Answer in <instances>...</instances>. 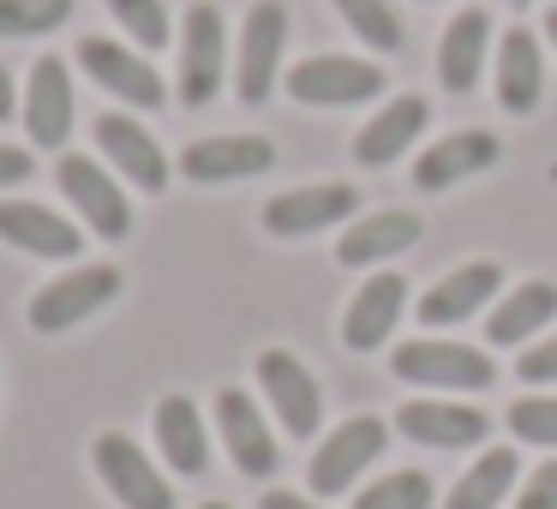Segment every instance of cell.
<instances>
[{
    "mask_svg": "<svg viewBox=\"0 0 557 509\" xmlns=\"http://www.w3.org/2000/svg\"><path fill=\"white\" fill-rule=\"evenodd\" d=\"M389 372L420 389H492L497 384L492 353L468 348V342H401L389 353Z\"/></svg>",
    "mask_w": 557,
    "mask_h": 509,
    "instance_id": "1",
    "label": "cell"
},
{
    "mask_svg": "<svg viewBox=\"0 0 557 509\" xmlns=\"http://www.w3.org/2000/svg\"><path fill=\"white\" fill-rule=\"evenodd\" d=\"M384 90V66L354 61V54H312L288 73V97L300 109H354Z\"/></svg>",
    "mask_w": 557,
    "mask_h": 509,
    "instance_id": "2",
    "label": "cell"
},
{
    "mask_svg": "<svg viewBox=\"0 0 557 509\" xmlns=\"http://www.w3.org/2000/svg\"><path fill=\"white\" fill-rule=\"evenodd\" d=\"M114 294H121V270L114 264H78V270H66V276H54L49 288L30 300V330L61 336V330L85 324L90 312H102Z\"/></svg>",
    "mask_w": 557,
    "mask_h": 509,
    "instance_id": "3",
    "label": "cell"
},
{
    "mask_svg": "<svg viewBox=\"0 0 557 509\" xmlns=\"http://www.w3.org/2000/svg\"><path fill=\"white\" fill-rule=\"evenodd\" d=\"M384 444H389V425L377 420V413H354L348 425H336V432H330L324 444H318L312 468H306L312 492H318V497L348 492V485L360 480V473L372 468L377 456H384Z\"/></svg>",
    "mask_w": 557,
    "mask_h": 509,
    "instance_id": "4",
    "label": "cell"
},
{
    "mask_svg": "<svg viewBox=\"0 0 557 509\" xmlns=\"http://www.w3.org/2000/svg\"><path fill=\"white\" fill-rule=\"evenodd\" d=\"M222 73H228V30H222V13L210 0L186 7L181 25V102L186 109H205L222 90Z\"/></svg>",
    "mask_w": 557,
    "mask_h": 509,
    "instance_id": "5",
    "label": "cell"
},
{
    "mask_svg": "<svg viewBox=\"0 0 557 509\" xmlns=\"http://www.w3.org/2000/svg\"><path fill=\"white\" fill-rule=\"evenodd\" d=\"M282 42H288V7L282 0H258L246 13V30H240V61H234V90L240 102H270L276 90V73H282Z\"/></svg>",
    "mask_w": 557,
    "mask_h": 509,
    "instance_id": "6",
    "label": "cell"
},
{
    "mask_svg": "<svg viewBox=\"0 0 557 509\" xmlns=\"http://www.w3.org/2000/svg\"><path fill=\"white\" fill-rule=\"evenodd\" d=\"M258 384H264L270 413L282 420V432L288 437H318V420H324V384H318L288 348L258 353Z\"/></svg>",
    "mask_w": 557,
    "mask_h": 509,
    "instance_id": "7",
    "label": "cell"
},
{
    "mask_svg": "<svg viewBox=\"0 0 557 509\" xmlns=\"http://www.w3.org/2000/svg\"><path fill=\"white\" fill-rule=\"evenodd\" d=\"M54 181H61V193L78 204V222H85L97 240H126V234H133V204H126V193L114 186V174L102 169V162L61 157Z\"/></svg>",
    "mask_w": 557,
    "mask_h": 509,
    "instance_id": "8",
    "label": "cell"
},
{
    "mask_svg": "<svg viewBox=\"0 0 557 509\" xmlns=\"http://www.w3.org/2000/svg\"><path fill=\"white\" fill-rule=\"evenodd\" d=\"M73 73H66L61 54H42L37 66H30V85L25 97H18V121H25L30 145L37 150H61L66 138H73Z\"/></svg>",
    "mask_w": 557,
    "mask_h": 509,
    "instance_id": "9",
    "label": "cell"
},
{
    "mask_svg": "<svg viewBox=\"0 0 557 509\" xmlns=\"http://www.w3.org/2000/svg\"><path fill=\"white\" fill-rule=\"evenodd\" d=\"M97 473L126 509H174V485L145 449L133 444L126 432H102L97 437Z\"/></svg>",
    "mask_w": 557,
    "mask_h": 509,
    "instance_id": "10",
    "label": "cell"
},
{
    "mask_svg": "<svg viewBox=\"0 0 557 509\" xmlns=\"http://www.w3.org/2000/svg\"><path fill=\"white\" fill-rule=\"evenodd\" d=\"M78 66L97 78L109 97H121L126 109H162L169 102V85L157 78V66L138 61L126 42H109V37H85L78 42Z\"/></svg>",
    "mask_w": 557,
    "mask_h": 509,
    "instance_id": "11",
    "label": "cell"
},
{
    "mask_svg": "<svg viewBox=\"0 0 557 509\" xmlns=\"http://www.w3.org/2000/svg\"><path fill=\"white\" fill-rule=\"evenodd\" d=\"M354 210H360V193L342 186V181L294 186V193H282V198H270V204H264V234H276V240H300V234H318V228L348 222Z\"/></svg>",
    "mask_w": 557,
    "mask_h": 509,
    "instance_id": "12",
    "label": "cell"
},
{
    "mask_svg": "<svg viewBox=\"0 0 557 509\" xmlns=\"http://www.w3.org/2000/svg\"><path fill=\"white\" fill-rule=\"evenodd\" d=\"M270 169H276V145H270V138H252V133L198 138V145H186V157H181V174L198 181V186L252 181V174H270Z\"/></svg>",
    "mask_w": 557,
    "mask_h": 509,
    "instance_id": "13",
    "label": "cell"
},
{
    "mask_svg": "<svg viewBox=\"0 0 557 509\" xmlns=\"http://www.w3.org/2000/svg\"><path fill=\"white\" fill-rule=\"evenodd\" d=\"M216 425H222V449L234 456V468H240V473L270 480V473L282 468L276 437H270L264 413H258V401L246 396V389H222V396H216Z\"/></svg>",
    "mask_w": 557,
    "mask_h": 509,
    "instance_id": "14",
    "label": "cell"
},
{
    "mask_svg": "<svg viewBox=\"0 0 557 509\" xmlns=\"http://www.w3.org/2000/svg\"><path fill=\"white\" fill-rule=\"evenodd\" d=\"M401 312H408V282H401L396 270H377V276H366V288L348 300V318H342V342H348L354 353L384 348L389 330L401 324Z\"/></svg>",
    "mask_w": 557,
    "mask_h": 509,
    "instance_id": "15",
    "label": "cell"
},
{
    "mask_svg": "<svg viewBox=\"0 0 557 509\" xmlns=\"http://www.w3.org/2000/svg\"><path fill=\"white\" fill-rule=\"evenodd\" d=\"M497 157H504L497 133L468 126V133H449V138H437L432 150H420V157H413V186H420V193H444V186L468 181V174H485Z\"/></svg>",
    "mask_w": 557,
    "mask_h": 509,
    "instance_id": "16",
    "label": "cell"
},
{
    "mask_svg": "<svg viewBox=\"0 0 557 509\" xmlns=\"http://www.w3.org/2000/svg\"><path fill=\"white\" fill-rule=\"evenodd\" d=\"M0 240L30 252V258H78L85 252L78 222H66L61 210H49V204H30V198H7V204H0Z\"/></svg>",
    "mask_w": 557,
    "mask_h": 509,
    "instance_id": "17",
    "label": "cell"
},
{
    "mask_svg": "<svg viewBox=\"0 0 557 509\" xmlns=\"http://www.w3.org/2000/svg\"><path fill=\"white\" fill-rule=\"evenodd\" d=\"M97 150L138 186V193H162V186H169V157H162V145L133 121V114H102L97 121Z\"/></svg>",
    "mask_w": 557,
    "mask_h": 509,
    "instance_id": "18",
    "label": "cell"
},
{
    "mask_svg": "<svg viewBox=\"0 0 557 509\" xmlns=\"http://www.w3.org/2000/svg\"><path fill=\"white\" fill-rule=\"evenodd\" d=\"M425 121H432L425 97L384 102V109H377L372 121L354 133V162H360V169H389L396 157H408V150H413V138L425 133Z\"/></svg>",
    "mask_w": 557,
    "mask_h": 509,
    "instance_id": "19",
    "label": "cell"
},
{
    "mask_svg": "<svg viewBox=\"0 0 557 509\" xmlns=\"http://www.w3.org/2000/svg\"><path fill=\"white\" fill-rule=\"evenodd\" d=\"M413 240H420V216H413V210H372V216H360L336 240V264L372 270L396 252H413Z\"/></svg>",
    "mask_w": 557,
    "mask_h": 509,
    "instance_id": "20",
    "label": "cell"
},
{
    "mask_svg": "<svg viewBox=\"0 0 557 509\" xmlns=\"http://www.w3.org/2000/svg\"><path fill=\"white\" fill-rule=\"evenodd\" d=\"M396 425L401 437H413L425 449H468L485 444V432H492V420L480 408H461V401H408L396 413Z\"/></svg>",
    "mask_w": 557,
    "mask_h": 509,
    "instance_id": "21",
    "label": "cell"
},
{
    "mask_svg": "<svg viewBox=\"0 0 557 509\" xmlns=\"http://www.w3.org/2000/svg\"><path fill=\"white\" fill-rule=\"evenodd\" d=\"M497 294H504V270L497 264H485V258L480 264H461L420 300V324H432V330L461 324V318H473L485 300H497Z\"/></svg>",
    "mask_w": 557,
    "mask_h": 509,
    "instance_id": "22",
    "label": "cell"
},
{
    "mask_svg": "<svg viewBox=\"0 0 557 509\" xmlns=\"http://www.w3.org/2000/svg\"><path fill=\"white\" fill-rule=\"evenodd\" d=\"M552 318H557V282H516L492 306V318H485V342L492 348H516V342L540 336Z\"/></svg>",
    "mask_w": 557,
    "mask_h": 509,
    "instance_id": "23",
    "label": "cell"
},
{
    "mask_svg": "<svg viewBox=\"0 0 557 509\" xmlns=\"http://www.w3.org/2000/svg\"><path fill=\"white\" fill-rule=\"evenodd\" d=\"M485 42H492V18L485 13H456L437 42V85L449 97H468L480 85V66H485Z\"/></svg>",
    "mask_w": 557,
    "mask_h": 509,
    "instance_id": "24",
    "label": "cell"
},
{
    "mask_svg": "<svg viewBox=\"0 0 557 509\" xmlns=\"http://www.w3.org/2000/svg\"><path fill=\"white\" fill-rule=\"evenodd\" d=\"M545 97V61H540V37L533 30H509L497 42V102L509 114H533Z\"/></svg>",
    "mask_w": 557,
    "mask_h": 509,
    "instance_id": "25",
    "label": "cell"
},
{
    "mask_svg": "<svg viewBox=\"0 0 557 509\" xmlns=\"http://www.w3.org/2000/svg\"><path fill=\"white\" fill-rule=\"evenodd\" d=\"M157 449L174 473H186V480L210 468V432H205V420H198V408L186 396L157 401Z\"/></svg>",
    "mask_w": 557,
    "mask_h": 509,
    "instance_id": "26",
    "label": "cell"
},
{
    "mask_svg": "<svg viewBox=\"0 0 557 509\" xmlns=\"http://www.w3.org/2000/svg\"><path fill=\"white\" fill-rule=\"evenodd\" d=\"M516 473H521L516 449H485V456L456 480V492L444 497V509H497L509 497V485H516Z\"/></svg>",
    "mask_w": 557,
    "mask_h": 509,
    "instance_id": "27",
    "label": "cell"
},
{
    "mask_svg": "<svg viewBox=\"0 0 557 509\" xmlns=\"http://www.w3.org/2000/svg\"><path fill=\"white\" fill-rule=\"evenodd\" d=\"M336 13H342V25L377 54H396L401 42H408V25H401L396 0H336Z\"/></svg>",
    "mask_w": 557,
    "mask_h": 509,
    "instance_id": "28",
    "label": "cell"
},
{
    "mask_svg": "<svg viewBox=\"0 0 557 509\" xmlns=\"http://www.w3.org/2000/svg\"><path fill=\"white\" fill-rule=\"evenodd\" d=\"M432 473L420 468H401V473H384L372 480L366 492H354V509H432Z\"/></svg>",
    "mask_w": 557,
    "mask_h": 509,
    "instance_id": "29",
    "label": "cell"
},
{
    "mask_svg": "<svg viewBox=\"0 0 557 509\" xmlns=\"http://www.w3.org/2000/svg\"><path fill=\"white\" fill-rule=\"evenodd\" d=\"M73 18V0H0V37H49Z\"/></svg>",
    "mask_w": 557,
    "mask_h": 509,
    "instance_id": "30",
    "label": "cell"
},
{
    "mask_svg": "<svg viewBox=\"0 0 557 509\" xmlns=\"http://www.w3.org/2000/svg\"><path fill=\"white\" fill-rule=\"evenodd\" d=\"M109 13L121 18V30L138 49H169L174 25H169V7L162 0H109Z\"/></svg>",
    "mask_w": 557,
    "mask_h": 509,
    "instance_id": "31",
    "label": "cell"
},
{
    "mask_svg": "<svg viewBox=\"0 0 557 509\" xmlns=\"http://www.w3.org/2000/svg\"><path fill=\"white\" fill-rule=\"evenodd\" d=\"M509 432L521 444H540V449H557V396H528L509 408Z\"/></svg>",
    "mask_w": 557,
    "mask_h": 509,
    "instance_id": "32",
    "label": "cell"
},
{
    "mask_svg": "<svg viewBox=\"0 0 557 509\" xmlns=\"http://www.w3.org/2000/svg\"><path fill=\"white\" fill-rule=\"evenodd\" d=\"M516 509H557V456L540 461V468L528 473V485H521Z\"/></svg>",
    "mask_w": 557,
    "mask_h": 509,
    "instance_id": "33",
    "label": "cell"
},
{
    "mask_svg": "<svg viewBox=\"0 0 557 509\" xmlns=\"http://www.w3.org/2000/svg\"><path fill=\"white\" fill-rule=\"evenodd\" d=\"M516 372L528 377V384H557V336L533 342V348L516 360Z\"/></svg>",
    "mask_w": 557,
    "mask_h": 509,
    "instance_id": "34",
    "label": "cell"
},
{
    "mask_svg": "<svg viewBox=\"0 0 557 509\" xmlns=\"http://www.w3.org/2000/svg\"><path fill=\"white\" fill-rule=\"evenodd\" d=\"M30 169H37V157H30V150L0 145V193H7V186H25V181H30Z\"/></svg>",
    "mask_w": 557,
    "mask_h": 509,
    "instance_id": "35",
    "label": "cell"
},
{
    "mask_svg": "<svg viewBox=\"0 0 557 509\" xmlns=\"http://www.w3.org/2000/svg\"><path fill=\"white\" fill-rule=\"evenodd\" d=\"M258 509H318L312 497H300V492H264L258 497Z\"/></svg>",
    "mask_w": 557,
    "mask_h": 509,
    "instance_id": "36",
    "label": "cell"
},
{
    "mask_svg": "<svg viewBox=\"0 0 557 509\" xmlns=\"http://www.w3.org/2000/svg\"><path fill=\"white\" fill-rule=\"evenodd\" d=\"M18 114V90H13V73H7V61H0V121H13Z\"/></svg>",
    "mask_w": 557,
    "mask_h": 509,
    "instance_id": "37",
    "label": "cell"
},
{
    "mask_svg": "<svg viewBox=\"0 0 557 509\" xmlns=\"http://www.w3.org/2000/svg\"><path fill=\"white\" fill-rule=\"evenodd\" d=\"M545 42H552V49H557V7H552V13H545Z\"/></svg>",
    "mask_w": 557,
    "mask_h": 509,
    "instance_id": "38",
    "label": "cell"
},
{
    "mask_svg": "<svg viewBox=\"0 0 557 509\" xmlns=\"http://www.w3.org/2000/svg\"><path fill=\"white\" fill-rule=\"evenodd\" d=\"M198 509H228V504H198Z\"/></svg>",
    "mask_w": 557,
    "mask_h": 509,
    "instance_id": "39",
    "label": "cell"
},
{
    "mask_svg": "<svg viewBox=\"0 0 557 509\" xmlns=\"http://www.w3.org/2000/svg\"><path fill=\"white\" fill-rule=\"evenodd\" d=\"M509 7H528V0H509Z\"/></svg>",
    "mask_w": 557,
    "mask_h": 509,
    "instance_id": "40",
    "label": "cell"
}]
</instances>
